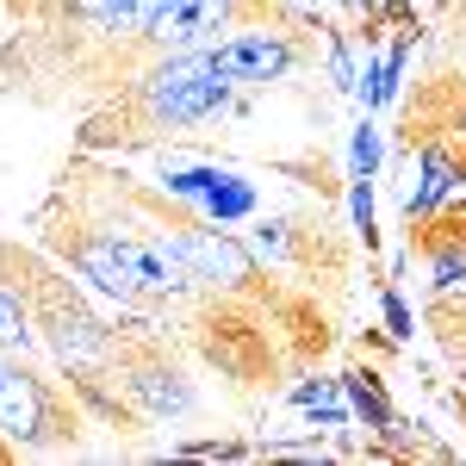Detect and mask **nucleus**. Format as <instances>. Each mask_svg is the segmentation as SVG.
I'll use <instances>...</instances> for the list:
<instances>
[{"instance_id": "obj_9", "label": "nucleus", "mask_w": 466, "mask_h": 466, "mask_svg": "<svg viewBox=\"0 0 466 466\" xmlns=\"http://www.w3.org/2000/svg\"><path fill=\"white\" fill-rule=\"evenodd\" d=\"M349 168H355V175H373V168H380V131H373L367 118L355 125V144H349Z\"/></svg>"}, {"instance_id": "obj_12", "label": "nucleus", "mask_w": 466, "mask_h": 466, "mask_svg": "<svg viewBox=\"0 0 466 466\" xmlns=\"http://www.w3.org/2000/svg\"><path fill=\"white\" fill-rule=\"evenodd\" d=\"M329 75H336V87H349V94L360 87V81H355V63H349V44H342V32L329 37Z\"/></svg>"}, {"instance_id": "obj_1", "label": "nucleus", "mask_w": 466, "mask_h": 466, "mask_svg": "<svg viewBox=\"0 0 466 466\" xmlns=\"http://www.w3.org/2000/svg\"><path fill=\"white\" fill-rule=\"evenodd\" d=\"M230 100H237V81L218 63V44H206V50H156V56H144V69L131 81H118V94L75 131V144H81V156L144 149L156 137H180L193 125H212L218 112H230Z\"/></svg>"}, {"instance_id": "obj_10", "label": "nucleus", "mask_w": 466, "mask_h": 466, "mask_svg": "<svg viewBox=\"0 0 466 466\" xmlns=\"http://www.w3.org/2000/svg\"><path fill=\"white\" fill-rule=\"evenodd\" d=\"M380 305H386V329H392L398 342H410V336H417V318H410L404 292H398V287H386V299H380Z\"/></svg>"}, {"instance_id": "obj_5", "label": "nucleus", "mask_w": 466, "mask_h": 466, "mask_svg": "<svg viewBox=\"0 0 466 466\" xmlns=\"http://www.w3.org/2000/svg\"><path fill=\"white\" fill-rule=\"evenodd\" d=\"M218 63L230 69L237 87H268V81H287L299 69V44L280 25H249L237 37H218Z\"/></svg>"}, {"instance_id": "obj_13", "label": "nucleus", "mask_w": 466, "mask_h": 466, "mask_svg": "<svg viewBox=\"0 0 466 466\" xmlns=\"http://www.w3.org/2000/svg\"><path fill=\"white\" fill-rule=\"evenodd\" d=\"M168 13H175V0H137V37H144V50H149V32H156Z\"/></svg>"}, {"instance_id": "obj_2", "label": "nucleus", "mask_w": 466, "mask_h": 466, "mask_svg": "<svg viewBox=\"0 0 466 466\" xmlns=\"http://www.w3.org/2000/svg\"><path fill=\"white\" fill-rule=\"evenodd\" d=\"M0 441L13 454H63L81 441V398L75 386L44 380L25 355L0 349Z\"/></svg>"}, {"instance_id": "obj_8", "label": "nucleus", "mask_w": 466, "mask_h": 466, "mask_svg": "<svg viewBox=\"0 0 466 466\" xmlns=\"http://www.w3.org/2000/svg\"><path fill=\"white\" fill-rule=\"evenodd\" d=\"M349 212H355V230L367 237V249H380V224H373V175H355V187H349Z\"/></svg>"}, {"instance_id": "obj_6", "label": "nucleus", "mask_w": 466, "mask_h": 466, "mask_svg": "<svg viewBox=\"0 0 466 466\" xmlns=\"http://www.w3.org/2000/svg\"><path fill=\"white\" fill-rule=\"evenodd\" d=\"M44 19H50V32L94 37V44H144L137 37V0H56Z\"/></svg>"}, {"instance_id": "obj_7", "label": "nucleus", "mask_w": 466, "mask_h": 466, "mask_svg": "<svg viewBox=\"0 0 466 466\" xmlns=\"http://www.w3.org/2000/svg\"><path fill=\"white\" fill-rule=\"evenodd\" d=\"M342 392H349V410L367 423V435H386V430H392L398 410H392V398H386V386H380V373H373V367L342 373Z\"/></svg>"}, {"instance_id": "obj_14", "label": "nucleus", "mask_w": 466, "mask_h": 466, "mask_svg": "<svg viewBox=\"0 0 466 466\" xmlns=\"http://www.w3.org/2000/svg\"><path fill=\"white\" fill-rule=\"evenodd\" d=\"M0 6H6V13H50L56 0H0Z\"/></svg>"}, {"instance_id": "obj_11", "label": "nucleus", "mask_w": 466, "mask_h": 466, "mask_svg": "<svg viewBox=\"0 0 466 466\" xmlns=\"http://www.w3.org/2000/svg\"><path fill=\"white\" fill-rule=\"evenodd\" d=\"M180 454H193V461H243L255 448H243V441H187Z\"/></svg>"}, {"instance_id": "obj_4", "label": "nucleus", "mask_w": 466, "mask_h": 466, "mask_svg": "<svg viewBox=\"0 0 466 466\" xmlns=\"http://www.w3.org/2000/svg\"><path fill=\"white\" fill-rule=\"evenodd\" d=\"M255 6H274V0H175V13L149 32V56L156 50H206V44H218V32H237Z\"/></svg>"}, {"instance_id": "obj_3", "label": "nucleus", "mask_w": 466, "mask_h": 466, "mask_svg": "<svg viewBox=\"0 0 466 466\" xmlns=\"http://www.w3.org/2000/svg\"><path fill=\"white\" fill-rule=\"evenodd\" d=\"M112 380H118V392L131 398V410H137L144 423H180V417L199 404V386L187 380V367L175 360L162 323H149V318H131L118 329Z\"/></svg>"}]
</instances>
